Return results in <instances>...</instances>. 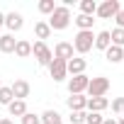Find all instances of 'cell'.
I'll return each mask as SVG.
<instances>
[{"instance_id": "6da1fadb", "label": "cell", "mask_w": 124, "mask_h": 124, "mask_svg": "<svg viewBox=\"0 0 124 124\" xmlns=\"http://www.w3.org/2000/svg\"><path fill=\"white\" fill-rule=\"evenodd\" d=\"M68 24H71V10L63 8V5H56V10H54L51 17H49V27H51V32H54V29H66Z\"/></svg>"}, {"instance_id": "7a4b0ae2", "label": "cell", "mask_w": 124, "mask_h": 124, "mask_svg": "<svg viewBox=\"0 0 124 124\" xmlns=\"http://www.w3.org/2000/svg\"><path fill=\"white\" fill-rule=\"evenodd\" d=\"M93 44H95V34H93V29H88V32H78L76 39H73V51H78V54H88V51L93 49Z\"/></svg>"}, {"instance_id": "3957f363", "label": "cell", "mask_w": 124, "mask_h": 124, "mask_svg": "<svg viewBox=\"0 0 124 124\" xmlns=\"http://www.w3.org/2000/svg\"><path fill=\"white\" fill-rule=\"evenodd\" d=\"M107 90H109V78H105V76L90 78V83H88V95L90 97H105Z\"/></svg>"}, {"instance_id": "277c9868", "label": "cell", "mask_w": 124, "mask_h": 124, "mask_svg": "<svg viewBox=\"0 0 124 124\" xmlns=\"http://www.w3.org/2000/svg\"><path fill=\"white\" fill-rule=\"evenodd\" d=\"M32 54H34V58H37L39 66H49L51 61H54V54H51V49L44 41H34L32 44Z\"/></svg>"}, {"instance_id": "5b68a950", "label": "cell", "mask_w": 124, "mask_h": 124, "mask_svg": "<svg viewBox=\"0 0 124 124\" xmlns=\"http://www.w3.org/2000/svg\"><path fill=\"white\" fill-rule=\"evenodd\" d=\"M119 10H122V8H119V3H117V0H105L102 5H97L95 15H97V17H102V20H109V17H114Z\"/></svg>"}, {"instance_id": "8992f818", "label": "cell", "mask_w": 124, "mask_h": 124, "mask_svg": "<svg viewBox=\"0 0 124 124\" xmlns=\"http://www.w3.org/2000/svg\"><path fill=\"white\" fill-rule=\"evenodd\" d=\"M88 83H90V78L83 73V76H73L71 80H68V93L71 95H83L85 90H88Z\"/></svg>"}, {"instance_id": "52a82bcc", "label": "cell", "mask_w": 124, "mask_h": 124, "mask_svg": "<svg viewBox=\"0 0 124 124\" xmlns=\"http://www.w3.org/2000/svg\"><path fill=\"white\" fill-rule=\"evenodd\" d=\"M54 58H61V61H68L73 58V44L71 41H58L56 49H54Z\"/></svg>"}, {"instance_id": "ba28073f", "label": "cell", "mask_w": 124, "mask_h": 124, "mask_svg": "<svg viewBox=\"0 0 124 124\" xmlns=\"http://www.w3.org/2000/svg\"><path fill=\"white\" fill-rule=\"evenodd\" d=\"M49 73H51V78H54V80H63V78L68 76V71H66V61L54 58L51 63H49Z\"/></svg>"}, {"instance_id": "9c48e42d", "label": "cell", "mask_w": 124, "mask_h": 124, "mask_svg": "<svg viewBox=\"0 0 124 124\" xmlns=\"http://www.w3.org/2000/svg\"><path fill=\"white\" fill-rule=\"evenodd\" d=\"M10 90H12V97H15V100H24V97H29V90H32V88H29L27 80L20 78V80H15V83L10 85Z\"/></svg>"}, {"instance_id": "30bf717a", "label": "cell", "mask_w": 124, "mask_h": 124, "mask_svg": "<svg viewBox=\"0 0 124 124\" xmlns=\"http://www.w3.org/2000/svg\"><path fill=\"white\" fill-rule=\"evenodd\" d=\"M5 24H8V29L15 34V32H20V29L24 27V17H22L20 12H10V15H5Z\"/></svg>"}, {"instance_id": "8fae6325", "label": "cell", "mask_w": 124, "mask_h": 124, "mask_svg": "<svg viewBox=\"0 0 124 124\" xmlns=\"http://www.w3.org/2000/svg\"><path fill=\"white\" fill-rule=\"evenodd\" d=\"M85 107H88L90 112H97V114H100L102 109L109 107V100H107V97H88V105H85Z\"/></svg>"}, {"instance_id": "7c38bea8", "label": "cell", "mask_w": 124, "mask_h": 124, "mask_svg": "<svg viewBox=\"0 0 124 124\" xmlns=\"http://www.w3.org/2000/svg\"><path fill=\"white\" fill-rule=\"evenodd\" d=\"M66 71L71 76H83L85 73V58H71L66 63Z\"/></svg>"}, {"instance_id": "4fadbf2b", "label": "cell", "mask_w": 124, "mask_h": 124, "mask_svg": "<svg viewBox=\"0 0 124 124\" xmlns=\"http://www.w3.org/2000/svg\"><path fill=\"white\" fill-rule=\"evenodd\" d=\"M66 102H68L71 112H83V109H85V105H88V97H85V95H71Z\"/></svg>"}, {"instance_id": "5bb4252c", "label": "cell", "mask_w": 124, "mask_h": 124, "mask_svg": "<svg viewBox=\"0 0 124 124\" xmlns=\"http://www.w3.org/2000/svg\"><path fill=\"white\" fill-rule=\"evenodd\" d=\"M15 44L17 39L12 34H0V51L3 54H15Z\"/></svg>"}, {"instance_id": "9a60e30c", "label": "cell", "mask_w": 124, "mask_h": 124, "mask_svg": "<svg viewBox=\"0 0 124 124\" xmlns=\"http://www.w3.org/2000/svg\"><path fill=\"white\" fill-rule=\"evenodd\" d=\"M8 109H10L12 117H24V114H27V102H24V100H12V102L8 105Z\"/></svg>"}, {"instance_id": "2e32d148", "label": "cell", "mask_w": 124, "mask_h": 124, "mask_svg": "<svg viewBox=\"0 0 124 124\" xmlns=\"http://www.w3.org/2000/svg\"><path fill=\"white\" fill-rule=\"evenodd\" d=\"M95 49H100V51H107L109 46H112V41H109V32H100V34H95V44H93Z\"/></svg>"}, {"instance_id": "e0dca14e", "label": "cell", "mask_w": 124, "mask_h": 124, "mask_svg": "<svg viewBox=\"0 0 124 124\" xmlns=\"http://www.w3.org/2000/svg\"><path fill=\"white\" fill-rule=\"evenodd\" d=\"M15 56H20V58L32 56V44L24 41V39H17V44H15Z\"/></svg>"}, {"instance_id": "ac0fdd59", "label": "cell", "mask_w": 124, "mask_h": 124, "mask_svg": "<svg viewBox=\"0 0 124 124\" xmlns=\"http://www.w3.org/2000/svg\"><path fill=\"white\" fill-rule=\"evenodd\" d=\"M105 56H107L109 63H119V61H124V49H119V46H109V49L105 51Z\"/></svg>"}, {"instance_id": "d6986e66", "label": "cell", "mask_w": 124, "mask_h": 124, "mask_svg": "<svg viewBox=\"0 0 124 124\" xmlns=\"http://www.w3.org/2000/svg\"><path fill=\"white\" fill-rule=\"evenodd\" d=\"M41 124H63V119H61V114L56 109H46L41 114Z\"/></svg>"}, {"instance_id": "ffe728a7", "label": "cell", "mask_w": 124, "mask_h": 124, "mask_svg": "<svg viewBox=\"0 0 124 124\" xmlns=\"http://www.w3.org/2000/svg\"><path fill=\"white\" fill-rule=\"evenodd\" d=\"M34 34H37V39H39V41L49 39V34H51V27H49V22H37V24H34Z\"/></svg>"}, {"instance_id": "44dd1931", "label": "cell", "mask_w": 124, "mask_h": 124, "mask_svg": "<svg viewBox=\"0 0 124 124\" xmlns=\"http://www.w3.org/2000/svg\"><path fill=\"white\" fill-rule=\"evenodd\" d=\"M95 10H97V3H95V0H80V15L93 17V15H95Z\"/></svg>"}, {"instance_id": "7402d4cb", "label": "cell", "mask_w": 124, "mask_h": 124, "mask_svg": "<svg viewBox=\"0 0 124 124\" xmlns=\"http://www.w3.org/2000/svg\"><path fill=\"white\" fill-rule=\"evenodd\" d=\"M73 22L80 27V32H88V29H93V22H95V20H93V17H88V15H78Z\"/></svg>"}, {"instance_id": "603a6c76", "label": "cell", "mask_w": 124, "mask_h": 124, "mask_svg": "<svg viewBox=\"0 0 124 124\" xmlns=\"http://www.w3.org/2000/svg\"><path fill=\"white\" fill-rule=\"evenodd\" d=\"M109 41H112V46H124V29H112L109 32Z\"/></svg>"}, {"instance_id": "cb8c5ba5", "label": "cell", "mask_w": 124, "mask_h": 124, "mask_svg": "<svg viewBox=\"0 0 124 124\" xmlns=\"http://www.w3.org/2000/svg\"><path fill=\"white\" fill-rule=\"evenodd\" d=\"M56 10V3H54V0H41V3H39V12L41 15H51Z\"/></svg>"}, {"instance_id": "d4e9b609", "label": "cell", "mask_w": 124, "mask_h": 124, "mask_svg": "<svg viewBox=\"0 0 124 124\" xmlns=\"http://www.w3.org/2000/svg\"><path fill=\"white\" fill-rule=\"evenodd\" d=\"M105 117L97 114V112H85V124H102Z\"/></svg>"}, {"instance_id": "484cf974", "label": "cell", "mask_w": 124, "mask_h": 124, "mask_svg": "<svg viewBox=\"0 0 124 124\" xmlns=\"http://www.w3.org/2000/svg\"><path fill=\"white\" fill-rule=\"evenodd\" d=\"M15 97H12V90L10 88H0V105H10Z\"/></svg>"}, {"instance_id": "4316f807", "label": "cell", "mask_w": 124, "mask_h": 124, "mask_svg": "<svg viewBox=\"0 0 124 124\" xmlns=\"http://www.w3.org/2000/svg\"><path fill=\"white\" fill-rule=\"evenodd\" d=\"M112 112H114V114H124V97L112 100Z\"/></svg>"}, {"instance_id": "83f0119b", "label": "cell", "mask_w": 124, "mask_h": 124, "mask_svg": "<svg viewBox=\"0 0 124 124\" xmlns=\"http://www.w3.org/2000/svg\"><path fill=\"white\" fill-rule=\"evenodd\" d=\"M22 124H41V117H37V114L27 112V114L22 117Z\"/></svg>"}, {"instance_id": "f1b7e54d", "label": "cell", "mask_w": 124, "mask_h": 124, "mask_svg": "<svg viewBox=\"0 0 124 124\" xmlns=\"http://www.w3.org/2000/svg\"><path fill=\"white\" fill-rule=\"evenodd\" d=\"M85 122V112H71V124H83Z\"/></svg>"}, {"instance_id": "f546056e", "label": "cell", "mask_w": 124, "mask_h": 124, "mask_svg": "<svg viewBox=\"0 0 124 124\" xmlns=\"http://www.w3.org/2000/svg\"><path fill=\"white\" fill-rule=\"evenodd\" d=\"M114 22H117V29H124V10H119L114 15Z\"/></svg>"}, {"instance_id": "4dcf8cb0", "label": "cell", "mask_w": 124, "mask_h": 124, "mask_svg": "<svg viewBox=\"0 0 124 124\" xmlns=\"http://www.w3.org/2000/svg\"><path fill=\"white\" fill-rule=\"evenodd\" d=\"M102 124H119V122H117V119H105Z\"/></svg>"}, {"instance_id": "1f68e13d", "label": "cell", "mask_w": 124, "mask_h": 124, "mask_svg": "<svg viewBox=\"0 0 124 124\" xmlns=\"http://www.w3.org/2000/svg\"><path fill=\"white\" fill-rule=\"evenodd\" d=\"M3 24H5V15H3V12H0V27H3Z\"/></svg>"}, {"instance_id": "d6a6232c", "label": "cell", "mask_w": 124, "mask_h": 124, "mask_svg": "<svg viewBox=\"0 0 124 124\" xmlns=\"http://www.w3.org/2000/svg\"><path fill=\"white\" fill-rule=\"evenodd\" d=\"M0 124H12V122L10 119H0Z\"/></svg>"}, {"instance_id": "836d02e7", "label": "cell", "mask_w": 124, "mask_h": 124, "mask_svg": "<svg viewBox=\"0 0 124 124\" xmlns=\"http://www.w3.org/2000/svg\"><path fill=\"white\" fill-rule=\"evenodd\" d=\"M119 124H124V114H122V119H119Z\"/></svg>"}, {"instance_id": "e575fe53", "label": "cell", "mask_w": 124, "mask_h": 124, "mask_svg": "<svg viewBox=\"0 0 124 124\" xmlns=\"http://www.w3.org/2000/svg\"><path fill=\"white\" fill-rule=\"evenodd\" d=\"M0 88H3V85H0Z\"/></svg>"}]
</instances>
